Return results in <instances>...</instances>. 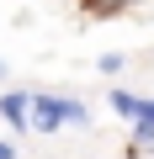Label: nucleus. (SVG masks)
I'll use <instances>...</instances> for the list:
<instances>
[{
	"instance_id": "1",
	"label": "nucleus",
	"mask_w": 154,
	"mask_h": 159,
	"mask_svg": "<svg viewBox=\"0 0 154 159\" xmlns=\"http://www.w3.org/2000/svg\"><path fill=\"white\" fill-rule=\"evenodd\" d=\"M64 122L80 127V122H91V111H85L80 101H69V96H48V90L27 101V127H37V133H58Z\"/></svg>"
},
{
	"instance_id": "2",
	"label": "nucleus",
	"mask_w": 154,
	"mask_h": 159,
	"mask_svg": "<svg viewBox=\"0 0 154 159\" xmlns=\"http://www.w3.org/2000/svg\"><path fill=\"white\" fill-rule=\"evenodd\" d=\"M27 101H32V96H21V90H6V96H0V117H6L11 127H27Z\"/></svg>"
},
{
	"instance_id": "3",
	"label": "nucleus",
	"mask_w": 154,
	"mask_h": 159,
	"mask_svg": "<svg viewBox=\"0 0 154 159\" xmlns=\"http://www.w3.org/2000/svg\"><path fill=\"white\" fill-rule=\"evenodd\" d=\"M112 106H117V117H138V106H143V96H133V90H112Z\"/></svg>"
},
{
	"instance_id": "4",
	"label": "nucleus",
	"mask_w": 154,
	"mask_h": 159,
	"mask_svg": "<svg viewBox=\"0 0 154 159\" xmlns=\"http://www.w3.org/2000/svg\"><path fill=\"white\" fill-rule=\"evenodd\" d=\"M122 6H133V0H85L91 16H112V11H122Z\"/></svg>"
},
{
	"instance_id": "5",
	"label": "nucleus",
	"mask_w": 154,
	"mask_h": 159,
	"mask_svg": "<svg viewBox=\"0 0 154 159\" xmlns=\"http://www.w3.org/2000/svg\"><path fill=\"white\" fill-rule=\"evenodd\" d=\"M122 64H128V58H122V53H101V64H96V69H101V74H117V69H122Z\"/></svg>"
},
{
	"instance_id": "6",
	"label": "nucleus",
	"mask_w": 154,
	"mask_h": 159,
	"mask_svg": "<svg viewBox=\"0 0 154 159\" xmlns=\"http://www.w3.org/2000/svg\"><path fill=\"white\" fill-rule=\"evenodd\" d=\"M133 122H143V127H154V101H143V106H138V117H133Z\"/></svg>"
},
{
	"instance_id": "7",
	"label": "nucleus",
	"mask_w": 154,
	"mask_h": 159,
	"mask_svg": "<svg viewBox=\"0 0 154 159\" xmlns=\"http://www.w3.org/2000/svg\"><path fill=\"white\" fill-rule=\"evenodd\" d=\"M0 159H16V143H6V138H0Z\"/></svg>"
},
{
	"instance_id": "8",
	"label": "nucleus",
	"mask_w": 154,
	"mask_h": 159,
	"mask_svg": "<svg viewBox=\"0 0 154 159\" xmlns=\"http://www.w3.org/2000/svg\"><path fill=\"white\" fill-rule=\"evenodd\" d=\"M0 74H6V64H0Z\"/></svg>"
}]
</instances>
